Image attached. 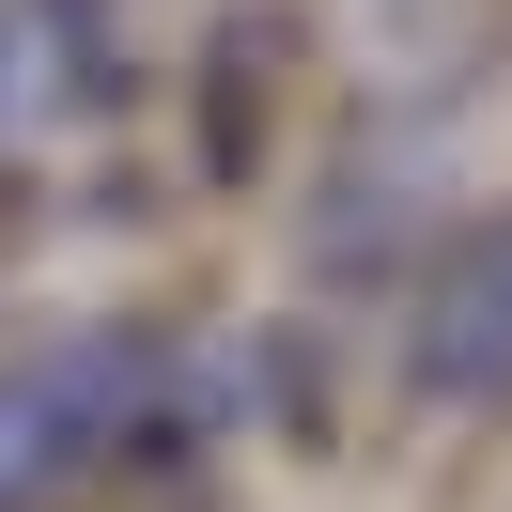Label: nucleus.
<instances>
[{"label":"nucleus","instance_id":"1","mask_svg":"<svg viewBox=\"0 0 512 512\" xmlns=\"http://www.w3.org/2000/svg\"><path fill=\"white\" fill-rule=\"evenodd\" d=\"M125 388H140V342H63V357H16L0 373V512L47 497L63 466H94L125 435Z\"/></svg>","mask_w":512,"mask_h":512},{"label":"nucleus","instance_id":"2","mask_svg":"<svg viewBox=\"0 0 512 512\" xmlns=\"http://www.w3.org/2000/svg\"><path fill=\"white\" fill-rule=\"evenodd\" d=\"M404 357H419V388H466V404H481V388H512V218L481 233L466 264H435Z\"/></svg>","mask_w":512,"mask_h":512}]
</instances>
